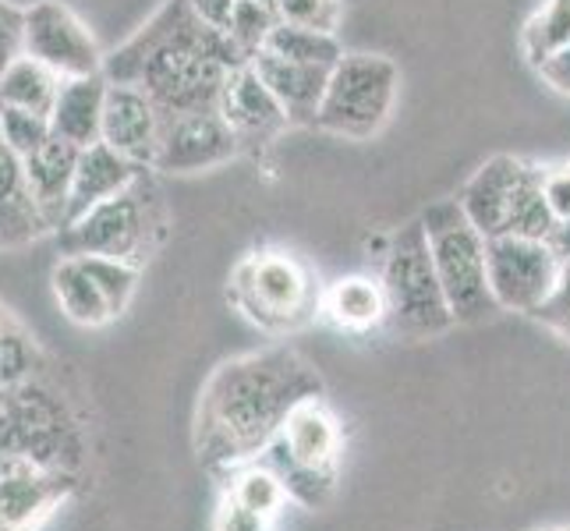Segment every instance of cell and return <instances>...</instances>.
I'll return each mask as SVG.
<instances>
[{"label":"cell","instance_id":"obj_21","mask_svg":"<svg viewBox=\"0 0 570 531\" xmlns=\"http://www.w3.org/2000/svg\"><path fill=\"white\" fill-rule=\"evenodd\" d=\"M277 443L287 450L294 461L308 468L337 471L341 461V425L333 419V411L323 404V397L302 401L291 411Z\"/></svg>","mask_w":570,"mask_h":531},{"label":"cell","instance_id":"obj_5","mask_svg":"<svg viewBox=\"0 0 570 531\" xmlns=\"http://www.w3.org/2000/svg\"><path fill=\"white\" fill-rule=\"evenodd\" d=\"M230 302L266 333H291L323 312V291L312 266L294 252H252L230 273Z\"/></svg>","mask_w":570,"mask_h":531},{"label":"cell","instance_id":"obj_37","mask_svg":"<svg viewBox=\"0 0 570 531\" xmlns=\"http://www.w3.org/2000/svg\"><path fill=\"white\" fill-rule=\"evenodd\" d=\"M542 191L560 224H570V164L542 167Z\"/></svg>","mask_w":570,"mask_h":531},{"label":"cell","instance_id":"obj_12","mask_svg":"<svg viewBox=\"0 0 570 531\" xmlns=\"http://www.w3.org/2000/svg\"><path fill=\"white\" fill-rule=\"evenodd\" d=\"M242 142L220 110H195L164 117L160 153H156V174H199L224 167L238 156Z\"/></svg>","mask_w":570,"mask_h":531},{"label":"cell","instance_id":"obj_4","mask_svg":"<svg viewBox=\"0 0 570 531\" xmlns=\"http://www.w3.org/2000/svg\"><path fill=\"white\" fill-rule=\"evenodd\" d=\"M0 454L78 475L86 461V432L65 393L39 376L0 393Z\"/></svg>","mask_w":570,"mask_h":531},{"label":"cell","instance_id":"obj_20","mask_svg":"<svg viewBox=\"0 0 570 531\" xmlns=\"http://www.w3.org/2000/svg\"><path fill=\"white\" fill-rule=\"evenodd\" d=\"M50 234L32 191L26 185L22 156H18L0 131V248H18Z\"/></svg>","mask_w":570,"mask_h":531},{"label":"cell","instance_id":"obj_19","mask_svg":"<svg viewBox=\"0 0 570 531\" xmlns=\"http://www.w3.org/2000/svg\"><path fill=\"white\" fill-rule=\"evenodd\" d=\"M78 146L57 139H50L39 146L36 153H29L22 160L26 170V185L32 191V199L43 213V220L50 230H61L65 213H68V195H71V181H75V167H78Z\"/></svg>","mask_w":570,"mask_h":531},{"label":"cell","instance_id":"obj_3","mask_svg":"<svg viewBox=\"0 0 570 531\" xmlns=\"http://www.w3.org/2000/svg\"><path fill=\"white\" fill-rule=\"evenodd\" d=\"M153 174L142 170L121 195L57 230L61 255H110L142 269L167 242V206Z\"/></svg>","mask_w":570,"mask_h":531},{"label":"cell","instance_id":"obj_14","mask_svg":"<svg viewBox=\"0 0 570 531\" xmlns=\"http://www.w3.org/2000/svg\"><path fill=\"white\" fill-rule=\"evenodd\" d=\"M535 164L521 160V156H489V160L468 177L464 188L458 191V203L464 216L475 224L485 238H500L507 234L510 206H514L518 191L524 185V177L532 174Z\"/></svg>","mask_w":570,"mask_h":531},{"label":"cell","instance_id":"obj_40","mask_svg":"<svg viewBox=\"0 0 570 531\" xmlns=\"http://www.w3.org/2000/svg\"><path fill=\"white\" fill-rule=\"evenodd\" d=\"M188 8L199 14L203 22H209V26L227 32L230 14H234V8H238V0H188Z\"/></svg>","mask_w":570,"mask_h":531},{"label":"cell","instance_id":"obj_25","mask_svg":"<svg viewBox=\"0 0 570 531\" xmlns=\"http://www.w3.org/2000/svg\"><path fill=\"white\" fill-rule=\"evenodd\" d=\"M227 500H234L242 510L255 518H266V521H277V514L284 510V503L291 500L287 489L281 482V475L263 461H248L242 468L230 471V489H227Z\"/></svg>","mask_w":570,"mask_h":531},{"label":"cell","instance_id":"obj_34","mask_svg":"<svg viewBox=\"0 0 570 531\" xmlns=\"http://www.w3.org/2000/svg\"><path fill=\"white\" fill-rule=\"evenodd\" d=\"M277 14H281V22L337 32L344 18V4L341 0H277Z\"/></svg>","mask_w":570,"mask_h":531},{"label":"cell","instance_id":"obj_44","mask_svg":"<svg viewBox=\"0 0 570 531\" xmlns=\"http://www.w3.org/2000/svg\"><path fill=\"white\" fill-rule=\"evenodd\" d=\"M0 393H4V390H0Z\"/></svg>","mask_w":570,"mask_h":531},{"label":"cell","instance_id":"obj_35","mask_svg":"<svg viewBox=\"0 0 570 531\" xmlns=\"http://www.w3.org/2000/svg\"><path fill=\"white\" fill-rule=\"evenodd\" d=\"M532 319H539L542 326L560 333L563 341H570V252L560 255V277L553 291H549V298L532 312Z\"/></svg>","mask_w":570,"mask_h":531},{"label":"cell","instance_id":"obj_32","mask_svg":"<svg viewBox=\"0 0 570 531\" xmlns=\"http://www.w3.org/2000/svg\"><path fill=\"white\" fill-rule=\"evenodd\" d=\"M36 365H39L36 344L14 323H8V330L0 333V390H11L32 380Z\"/></svg>","mask_w":570,"mask_h":531},{"label":"cell","instance_id":"obj_17","mask_svg":"<svg viewBox=\"0 0 570 531\" xmlns=\"http://www.w3.org/2000/svg\"><path fill=\"white\" fill-rule=\"evenodd\" d=\"M252 68L259 71L269 92L281 100V107L291 117V125H316V114L323 107V96L330 86V68L298 65V61H287V57H277L269 50L255 53Z\"/></svg>","mask_w":570,"mask_h":531},{"label":"cell","instance_id":"obj_36","mask_svg":"<svg viewBox=\"0 0 570 531\" xmlns=\"http://www.w3.org/2000/svg\"><path fill=\"white\" fill-rule=\"evenodd\" d=\"M22 18L26 8H14L8 0H0V75L22 57Z\"/></svg>","mask_w":570,"mask_h":531},{"label":"cell","instance_id":"obj_24","mask_svg":"<svg viewBox=\"0 0 570 531\" xmlns=\"http://www.w3.org/2000/svg\"><path fill=\"white\" fill-rule=\"evenodd\" d=\"M61 82H65L61 75H53L47 65H39L29 53H22L4 75H0V107H18V110L50 117L57 92H61Z\"/></svg>","mask_w":570,"mask_h":531},{"label":"cell","instance_id":"obj_7","mask_svg":"<svg viewBox=\"0 0 570 531\" xmlns=\"http://www.w3.org/2000/svg\"><path fill=\"white\" fill-rule=\"evenodd\" d=\"M380 281L390 302L386 323L404 337H432V333L454 326V312H450L443 284L436 277L422 220L404 224L390 238Z\"/></svg>","mask_w":570,"mask_h":531},{"label":"cell","instance_id":"obj_42","mask_svg":"<svg viewBox=\"0 0 570 531\" xmlns=\"http://www.w3.org/2000/svg\"><path fill=\"white\" fill-rule=\"evenodd\" d=\"M8 323H11V319L4 316V308H0V333H4V330H8Z\"/></svg>","mask_w":570,"mask_h":531},{"label":"cell","instance_id":"obj_13","mask_svg":"<svg viewBox=\"0 0 570 531\" xmlns=\"http://www.w3.org/2000/svg\"><path fill=\"white\" fill-rule=\"evenodd\" d=\"M160 135H164V110L139 86L110 82L107 107H104V142L128 156L131 164L153 170L156 153H160Z\"/></svg>","mask_w":570,"mask_h":531},{"label":"cell","instance_id":"obj_31","mask_svg":"<svg viewBox=\"0 0 570 531\" xmlns=\"http://www.w3.org/2000/svg\"><path fill=\"white\" fill-rule=\"evenodd\" d=\"M277 22H281L277 8L255 4V0H238V8H234V14H230L227 36L238 43V50L252 61L255 53L266 50V39H269L273 29H277Z\"/></svg>","mask_w":570,"mask_h":531},{"label":"cell","instance_id":"obj_30","mask_svg":"<svg viewBox=\"0 0 570 531\" xmlns=\"http://www.w3.org/2000/svg\"><path fill=\"white\" fill-rule=\"evenodd\" d=\"M75 259L86 266V273L96 281V287L104 291V298H107L114 316H121L135 298V287H139L142 269L131 266V263H121V259H110V255H75Z\"/></svg>","mask_w":570,"mask_h":531},{"label":"cell","instance_id":"obj_41","mask_svg":"<svg viewBox=\"0 0 570 531\" xmlns=\"http://www.w3.org/2000/svg\"><path fill=\"white\" fill-rule=\"evenodd\" d=\"M535 531H570V524H549V528H535Z\"/></svg>","mask_w":570,"mask_h":531},{"label":"cell","instance_id":"obj_33","mask_svg":"<svg viewBox=\"0 0 570 531\" xmlns=\"http://www.w3.org/2000/svg\"><path fill=\"white\" fill-rule=\"evenodd\" d=\"M0 131H4V142L22 156V160L53 135L47 114L18 110V107H0Z\"/></svg>","mask_w":570,"mask_h":531},{"label":"cell","instance_id":"obj_2","mask_svg":"<svg viewBox=\"0 0 570 531\" xmlns=\"http://www.w3.org/2000/svg\"><path fill=\"white\" fill-rule=\"evenodd\" d=\"M323 397V380L298 351L269 347L224 362L203 390L195 446L209 468L259 461L302 401Z\"/></svg>","mask_w":570,"mask_h":531},{"label":"cell","instance_id":"obj_26","mask_svg":"<svg viewBox=\"0 0 570 531\" xmlns=\"http://www.w3.org/2000/svg\"><path fill=\"white\" fill-rule=\"evenodd\" d=\"M259 461L277 471L281 482H284V489H287V496H291L294 503L308 507V510L323 507V503L333 496V489H337V471H323V468H308V464H302V461H294L277 440H273V443L263 450Z\"/></svg>","mask_w":570,"mask_h":531},{"label":"cell","instance_id":"obj_18","mask_svg":"<svg viewBox=\"0 0 570 531\" xmlns=\"http://www.w3.org/2000/svg\"><path fill=\"white\" fill-rule=\"evenodd\" d=\"M107 75L65 78L50 110V128L57 139H65L78 149L104 142V107H107Z\"/></svg>","mask_w":570,"mask_h":531},{"label":"cell","instance_id":"obj_9","mask_svg":"<svg viewBox=\"0 0 570 531\" xmlns=\"http://www.w3.org/2000/svg\"><path fill=\"white\" fill-rule=\"evenodd\" d=\"M485 266H489V287L500 308L510 312H532L549 298L557 277H560V255L549 242L514 238L500 234L485 245Z\"/></svg>","mask_w":570,"mask_h":531},{"label":"cell","instance_id":"obj_16","mask_svg":"<svg viewBox=\"0 0 570 531\" xmlns=\"http://www.w3.org/2000/svg\"><path fill=\"white\" fill-rule=\"evenodd\" d=\"M142 170H149V167L131 164L128 156L110 149L107 142H96V146L82 149L78 153L75 181H71V195H68V213H65L61 227L75 224L78 216H86L89 209L114 199V195H121Z\"/></svg>","mask_w":570,"mask_h":531},{"label":"cell","instance_id":"obj_8","mask_svg":"<svg viewBox=\"0 0 570 531\" xmlns=\"http://www.w3.org/2000/svg\"><path fill=\"white\" fill-rule=\"evenodd\" d=\"M401 92V71L383 53H344L330 71L316 128L365 142L380 135Z\"/></svg>","mask_w":570,"mask_h":531},{"label":"cell","instance_id":"obj_11","mask_svg":"<svg viewBox=\"0 0 570 531\" xmlns=\"http://www.w3.org/2000/svg\"><path fill=\"white\" fill-rule=\"evenodd\" d=\"M78 475L0 454V531H39L75 493Z\"/></svg>","mask_w":570,"mask_h":531},{"label":"cell","instance_id":"obj_29","mask_svg":"<svg viewBox=\"0 0 570 531\" xmlns=\"http://www.w3.org/2000/svg\"><path fill=\"white\" fill-rule=\"evenodd\" d=\"M557 230H560V220L546 203L542 167H532V174L524 177V185L518 191L514 206H510L507 234H514V238H532V242H553Z\"/></svg>","mask_w":570,"mask_h":531},{"label":"cell","instance_id":"obj_39","mask_svg":"<svg viewBox=\"0 0 570 531\" xmlns=\"http://www.w3.org/2000/svg\"><path fill=\"white\" fill-rule=\"evenodd\" d=\"M542 82L553 89L557 96H563V100H570V47H563L560 53L549 57L546 65L535 68Z\"/></svg>","mask_w":570,"mask_h":531},{"label":"cell","instance_id":"obj_27","mask_svg":"<svg viewBox=\"0 0 570 531\" xmlns=\"http://www.w3.org/2000/svg\"><path fill=\"white\" fill-rule=\"evenodd\" d=\"M266 50L287 57V61L312 65V68H337L344 57V47L337 32H323V29H308V26H294V22H277V29L269 32Z\"/></svg>","mask_w":570,"mask_h":531},{"label":"cell","instance_id":"obj_10","mask_svg":"<svg viewBox=\"0 0 570 531\" xmlns=\"http://www.w3.org/2000/svg\"><path fill=\"white\" fill-rule=\"evenodd\" d=\"M22 53L32 61L47 65L61 78H86L100 75L107 57L96 47L92 32L82 26L71 8L61 0H36L22 18Z\"/></svg>","mask_w":570,"mask_h":531},{"label":"cell","instance_id":"obj_23","mask_svg":"<svg viewBox=\"0 0 570 531\" xmlns=\"http://www.w3.org/2000/svg\"><path fill=\"white\" fill-rule=\"evenodd\" d=\"M53 298L57 305H61L65 316L75 323V326H107L110 319H117L107 298H104V291L96 287V281L86 273V266L75 259V255H61V263L53 266Z\"/></svg>","mask_w":570,"mask_h":531},{"label":"cell","instance_id":"obj_38","mask_svg":"<svg viewBox=\"0 0 570 531\" xmlns=\"http://www.w3.org/2000/svg\"><path fill=\"white\" fill-rule=\"evenodd\" d=\"M216 531H273V521L255 518L248 510H242L234 500H224L220 514H216Z\"/></svg>","mask_w":570,"mask_h":531},{"label":"cell","instance_id":"obj_1","mask_svg":"<svg viewBox=\"0 0 570 531\" xmlns=\"http://www.w3.org/2000/svg\"><path fill=\"white\" fill-rule=\"evenodd\" d=\"M252 65L238 43L188 8V0H164L149 22L107 53L104 75L117 86H139L149 100L174 114L216 110L227 78Z\"/></svg>","mask_w":570,"mask_h":531},{"label":"cell","instance_id":"obj_43","mask_svg":"<svg viewBox=\"0 0 570 531\" xmlns=\"http://www.w3.org/2000/svg\"><path fill=\"white\" fill-rule=\"evenodd\" d=\"M255 4H269V8H277V0H255Z\"/></svg>","mask_w":570,"mask_h":531},{"label":"cell","instance_id":"obj_15","mask_svg":"<svg viewBox=\"0 0 570 531\" xmlns=\"http://www.w3.org/2000/svg\"><path fill=\"white\" fill-rule=\"evenodd\" d=\"M224 121L234 128L242 146H266L277 139L281 131L291 128V117L281 107L277 96L269 92V86L259 78L252 65L238 68L224 86L220 107Z\"/></svg>","mask_w":570,"mask_h":531},{"label":"cell","instance_id":"obj_28","mask_svg":"<svg viewBox=\"0 0 570 531\" xmlns=\"http://www.w3.org/2000/svg\"><path fill=\"white\" fill-rule=\"evenodd\" d=\"M563 47H570V0H542L521 29L524 61L539 68Z\"/></svg>","mask_w":570,"mask_h":531},{"label":"cell","instance_id":"obj_6","mask_svg":"<svg viewBox=\"0 0 570 531\" xmlns=\"http://www.w3.org/2000/svg\"><path fill=\"white\" fill-rule=\"evenodd\" d=\"M425 238L436 277L454 312V323H482L503 312L489 287V266H485V245L489 238L468 220L458 199L432 203L422 216Z\"/></svg>","mask_w":570,"mask_h":531},{"label":"cell","instance_id":"obj_22","mask_svg":"<svg viewBox=\"0 0 570 531\" xmlns=\"http://www.w3.org/2000/svg\"><path fill=\"white\" fill-rule=\"evenodd\" d=\"M323 316L347 333H368L390 319V302L383 281L376 277H341L323 291Z\"/></svg>","mask_w":570,"mask_h":531}]
</instances>
